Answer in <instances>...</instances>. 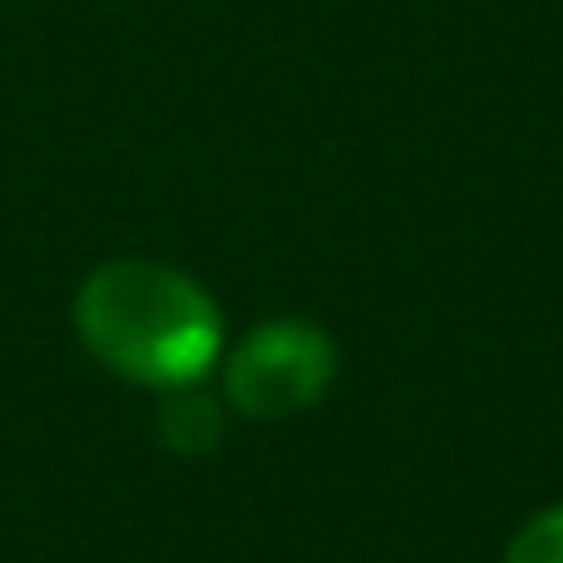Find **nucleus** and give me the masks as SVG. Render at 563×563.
Returning a JSON list of instances; mask_svg holds the SVG:
<instances>
[{
	"label": "nucleus",
	"instance_id": "nucleus-1",
	"mask_svg": "<svg viewBox=\"0 0 563 563\" xmlns=\"http://www.w3.org/2000/svg\"><path fill=\"white\" fill-rule=\"evenodd\" d=\"M82 351L137 388H191L224 356V318L213 296L170 263L115 257L99 263L71 307Z\"/></svg>",
	"mask_w": 563,
	"mask_h": 563
},
{
	"label": "nucleus",
	"instance_id": "nucleus-2",
	"mask_svg": "<svg viewBox=\"0 0 563 563\" xmlns=\"http://www.w3.org/2000/svg\"><path fill=\"white\" fill-rule=\"evenodd\" d=\"M334 373H340V351L318 323L274 318L257 323L224 356V405L246 421H285L318 405Z\"/></svg>",
	"mask_w": 563,
	"mask_h": 563
},
{
	"label": "nucleus",
	"instance_id": "nucleus-3",
	"mask_svg": "<svg viewBox=\"0 0 563 563\" xmlns=\"http://www.w3.org/2000/svg\"><path fill=\"white\" fill-rule=\"evenodd\" d=\"M159 438L176 454H208L224 438V410L191 383V388H170L165 410H159Z\"/></svg>",
	"mask_w": 563,
	"mask_h": 563
},
{
	"label": "nucleus",
	"instance_id": "nucleus-4",
	"mask_svg": "<svg viewBox=\"0 0 563 563\" xmlns=\"http://www.w3.org/2000/svg\"><path fill=\"white\" fill-rule=\"evenodd\" d=\"M504 563H563V504L537 509V515L515 531Z\"/></svg>",
	"mask_w": 563,
	"mask_h": 563
}]
</instances>
